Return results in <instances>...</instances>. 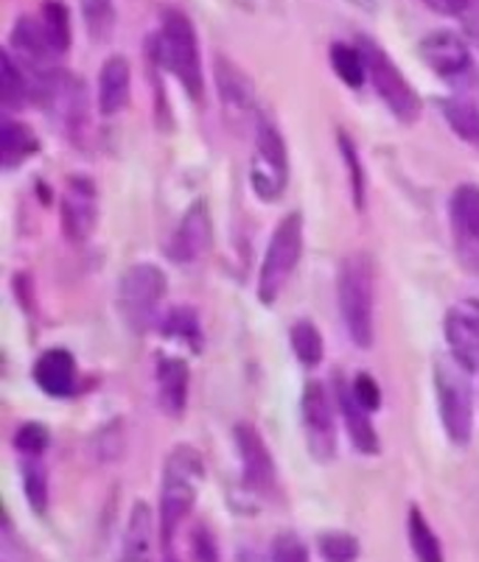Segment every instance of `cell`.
Returning <instances> with one entry per match:
<instances>
[{
    "mask_svg": "<svg viewBox=\"0 0 479 562\" xmlns=\"http://www.w3.org/2000/svg\"><path fill=\"white\" fill-rule=\"evenodd\" d=\"M202 482H205V462H202L200 451L193 446L171 448L166 462H163L160 507H157L163 554H171L177 529H180L182 520L197 507Z\"/></svg>",
    "mask_w": 479,
    "mask_h": 562,
    "instance_id": "cell-1",
    "label": "cell"
},
{
    "mask_svg": "<svg viewBox=\"0 0 479 562\" xmlns=\"http://www.w3.org/2000/svg\"><path fill=\"white\" fill-rule=\"evenodd\" d=\"M336 305L345 334L359 350L376 341V263L368 252L345 255L336 272Z\"/></svg>",
    "mask_w": 479,
    "mask_h": 562,
    "instance_id": "cell-2",
    "label": "cell"
},
{
    "mask_svg": "<svg viewBox=\"0 0 479 562\" xmlns=\"http://www.w3.org/2000/svg\"><path fill=\"white\" fill-rule=\"evenodd\" d=\"M157 59L182 85L191 101L205 95V76H202V56L197 29L191 18L180 9L168 7L160 12V32H157Z\"/></svg>",
    "mask_w": 479,
    "mask_h": 562,
    "instance_id": "cell-3",
    "label": "cell"
},
{
    "mask_svg": "<svg viewBox=\"0 0 479 562\" xmlns=\"http://www.w3.org/2000/svg\"><path fill=\"white\" fill-rule=\"evenodd\" d=\"M166 291V272L157 263H149V260L132 263L121 274L119 289H115V305H119L121 319H124L132 334L144 336L155 328Z\"/></svg>",
    "mask_w": 479,
    "mask_h": 562,
    "instance_id": "cell-4",
    "label": "cell"
},
{
    "mask_svg": "<svg viewBox=\"0 0 479 562\" xmlns=\"http://www.w3.org/2000/svg\"><path fill=\"white\" fill-rule=\"evenodd\" d=\"M435 395L446 437L455 446H468L474 437L471 370H466L455 356L435 361Z\"/></svg>",
    "mask_w": 479,
    "mask_h": 562,
    "instance_id": "cell-5",
    "label": "cell"
},
{
    "mask_svg": "<svg viewBox=\"0 0 479 562\" xmlns=\"http://www.w3.org/2000/svg\"><path fill=\"white\" fill-rule=\"evenodd\" d=\"M300 258H303V216L294 211L280 218L278 227L272 229L267 252L258 266L256 291L264 305L278 303L287 283L292 280L294 269H298Z\"/></svg>",
    "mask_w": 479,
    "mask_h": 562,
    "instance_id": "cell-6",
    "label": "cell"
},
{
    "mask_svg": "<svg viewBox=\"0 0 479 562\" xmlns=\"http://www.w3.org/2000/svg\"><path fill=\"white\" fill-rule=\"evenodd\" d=\"M359 45L365 50V59H368V81L374 85L376 95L385 101L396 121L406 126L415 124L424 104H421V95L412 87V81L401 74L399 65L392 63V56L379 43L361 37Z\"/></svg>",
    "mask_w": 479,
    "mask_h": 562,
    "instance_id": "cell-7",
    "label": "cell"
},
{
    "mask_svg": "<svg viewBox=\"0 0 479 562\" xmlns=\"http://www.w3.org/2000/svg\"><path fill=\"white\" fill-rule=\"evenodd\" d=\"M289 186L287 140L269 117H258L256 146L249 160V188L261 202H278Z\"/></svg>",
    "mask_w": 479,
    "mask_h": 562,
    "instance_id": "cell-8",
    "label": "cell"
},
{
    "mask_svg": "<svg viewBox=\"0 0 479 562\" xmlns=\"http://www.w3.org/2000/svg\"><path fill=\"white\" fill-rule=\"evenodd\" d=\"M336 397L323 381H309L300 397L305 446L318 462H331L336 457Z\"/></svg>",
    "mask_w": 479,
    "mask_h": 562,
    "instance_id": "cell-9",
    "label": "cell"
},
{
    "mask_svg": "<svg viewBox=\"0 0 479 562\" xmlns=\"http://www.w3.org/2000/svg\"><path fill=\"white\" fill-rule=\"evenodd\" d=\"M59 224L70 244H85L99 227V188L88 173H70L59 199Z\"/></svg>",
    "mask_w": 479,
    "mask_h": 562,
    "instance_id": "cell-10",
    "label": "cell"
},
{
    "mask_svg": "<svg viewBox=\"0 0 479 562\" xmlns=\"http://www.w3.org/2000/svg\"><path fill=\"white\" fill-rule=\"evenodd\" d=\"M233 446H236L238 464H242L244 487L253 495H272L275 484H278V468H275L272 451H269L264 434L253 423H236Z\"/></svg>",
    "mask_w": 479,
    "mask_h": 562,
    "instance_id": "cell-11",
    "label": "cell"
},
{
    "mask_svg": "<svg viewBox=\"0 0 479 562\" xmlns=\"http://www.w3.org/2000/svg\"><path fill=\"white\" fill-rule=\"evenodd\" d=\"M213 247V216L205 199L191 202L186 213L180 216L177 227L171 229L166 241V255L171 263H197L205 258L208 249Z\"/></svg>",
    "mask_w": 479,
    "mask_h": 562,
    "instance_id": "cell-12",
    "label": "cell"
},
{
    "mask_svg": "<svg viewBox=\"0 0 479 562\" xmlns=\"http://www.w3.org/2000/svg\"><path fill=\"white\" fill-rule=\"evenodd\" d=\"M443 336H446L448 356H455L466 370H479V300H457L443 316Z\"/></svg>",
    "mask_w": 479,
    "mask_h": 562,
    "instance_id": "cell-13",
    "label": "cell"
},
{
    "mask_svg": "<svg viewBox=\"0 0 479 562\" xmlns=\"http://www.w3.org/2000/svg\"><path fill=\"white\" fill-rule=\"evenodd\" d=\"M448 222L457 252L474 274H479V186H460L448 202Z\"/></svg>",
    "mask_w": 479,
    "mask_h": 562,
    "instance_id": "cell-14",
    "label": "cell"
},
{
    "mask_svg": "<svg viewBox=\"0 0 479 562\" xmlns=\"http://www.w3.org/2000/svg\"><path fill=\"white\" fill-rule=\"evenodd\" d=\"M417 54L443 79H460L471 70V43L455 32H432L421 40Z\"/></svg>",
    "mask_w": 479,
    "mask_h": 562,
    "instance_id": "cell-15",
    "label": "cell"
},
{
    "mask_svg": "<svg viewBox=\"0 0 479 562\" xmlns=\"http://www.w3.org/2000/svg\"><path fill=\"white\" fill-rule=\"evenodd\" d=\"M157 406L166 417L180 420L188 412V395H191V367L180 356H157L155 364Z\"/></svg>",
    "mask_w": 479,
    "mask_h": 562,
    "instance_id": "cell-16",
    "label": "cell"
},
{
    "mask_svg": "<svg viewBox=\"0 0 479 562\" xmlns=\"http://www.w3.org/2000/svg\"><path fill=\"white\" fill-rule=\"evenodd\" d=\"M334 397H336V406H339V414H343L345 431H348L356 451L365 453V457H376V453H381L379 431H376L374 420H370L374 412H368V408L356 401V395L350 392V383H345L343 378H336Z\"/></svg>",
    "mask_w": 479,
    "mask_h": 562,
    "instance_id": "cell-17",
    "label": "cell"
},
{
    "mask_svg": "<svg viewBox=\"0 0 479 562\" xmlns=\"http://www.w3.org/2000/svg\"><path fill=\"white\" fill-rule=\"evenodd\" d=\"M32 378L45 395L70 397L79 383V367H76L74 352L65 347H51V350L40 352L32 367Z\"/></svg>",
    "mask_w": 479,
    "mask_h": 562,
    "instance_id": "cell-18",
    "label": "cell"
},
{
    "mask_svg": "<svg viewBox=\"0 0 479 562\" xmlns=\"http://www.w3.org/2000/svg\"><path fill=\"white\" fill-rule=\"evenodd\" d=\"M213 81H216V93L222 106L231 115H249L256 112V85L249 76L238 68L233 59L219 54L213 63Z\"/></svg>",
    "mask_w": 479,
    "mask_h": 562,
    "instance_id": "cell-19",
    "label": "cell"
},
{
    "mask_svg": "<svg viewBox=\"0 0 479 562\" xmlns=\"http://www.w3.org/2000/svg\"><path fill=\"white\" fill-rule=\"evenodd\" d=\"M160 518H155L146 501H135L124 529V562H155Z\"/></svg>",
    "mask_w": 479,
    "mask_h": 562,
    "instance_id": "cell-20",
    "label": "cell"
},
{
    "mask_svg": "<svg viewBox=\"0 0 479 562\" xmlns=\"http://www.w3.org/2000/svg\"><path fill=\"white\" fill-rule=\"evenodd\" d=\"M96 95H99V112L104 117L124 112L132 95V65L126 56H107L99 70V90H96Z\"/></svg>",
    "mask_w": 479,
    "mask_h": 562,
    "instance_id": "cell-21",
    "label": "cell"
},
{
    "mask_svg": "<svg viewBox=\"0 0 479 562\" xmlns=\"http://www.w3.org/2000/svg\"><path fill=\"white\" fill-rule=\"evenodd\" d=\"M12 54H18V59L23 68L32 70H48L51 59H56L54 48H51L48 37H45V29L40 23V18H20L12 29Z\"/></svg>",
    "mask_w": 479,
    "mask_h": 562,
    "instance_id": "cell-22",
    "label": "cell"
},
{
    "mask_svg": "<svg viewBox=\"0 0 479 562\" xmlns=\"http://www.w3.org/2000/svg\"><path fill=\"white\" fill-rule=\"evenodd\" d=\"M37 151L40 140L32 126L14 121V117H3V124H0V166L12 171V168L23 166L25 160H32Z\"/></svg>",
    "mask_w": 479,
    "mask_h": 562,
    "instance_id": "cell-23",
    "label": "cell"
},
{
    "mask_svg": "<svg viewBox=\"0 0 479 562\" xmlns=\"http://www.w3.org/2000/svg\"><path fill=\"white\" fill-rule=\"evenodd\" d=\"M34 93L37 90H34L25 68L14 59L12 50L7 48L0 54V104H3V110H20V106H25L34 99Z\"/></svg>",
    "mask_w": 479,
    "mask_h": 562,
    "instance_id": "cell-24",
    "label": "cell"
},
{
    "mask_svg": "<svg viewBox=\"0 0 479 562\" xmlns=\"http://www.w3.org/2000/svg\"><path fill=\"white\" fill-rule=\"evenodd\" d=\"M328 59L336 79L348 85L350 90H359L368 81V59H365V50L359 43H334L328 50Z\"/></svg>",
    "mask_w": 479,
    "mask_h": 562,
    "instance_id": "cell-25",
    "label": "cell"
},
{
    "mask_svg": "<svg viewBox=\"0 0 479 562\" xmlns=\"http://www.w3.org/2000/svg\"><path fill=\"white\" fill-rule=\"evenodd\" d=\"M406 535H410V549L417 562H446L443 557L441 538L435 535L426 515L417 507H410V518H406Z\"/></svg>",
    "mask_w": 479,
    "mask_h": 562,
    "instance_id": "cell-26",
    "label": "cell"
},
{
    "mask_svg": "<svg viewBox=\"0 0 479 562\" xmlns=\"http://www.w3.org/2000/svg\"><path fill=\"white\" fill-rule=\"evenodd\" d=\"M40 23H43L45 37H48L54 54H68L70 40H74V29H70V12L63 0H45L43 9H40Z\"/></svg>",
    "mask_w": 479,
    "mask_h": 562,
    "instance_id": "cell-27",
    "label": "cell"
},
{
    "mask_svg": "<svg viewBox=\"0 0 479 562\" xmlns=\"http://www.w3.org/2000/svg\"><path fill=\"white\" fill-rule=\"evenodd\" d=\"M336 149L343 155L345 171H348L350 199H354L356 211H365V199H368V173H365V162H361L356 143L350 140L348 132H336Z\"/></svg>",
    "mask_w": 479,
    "mask_h": 562,
    "instance_id": "cell-28",
    "label": "cell"
},
{
    "mask_svg": "<svg viewBox=\"0 0 479 562\" xmlns=\"http://www.w3.org/2000/svg\"><path fill=\"white\" fill-rule=\"evenodd\" d=\"M160 330H163V336L182 341V345L191 347L193 352L202 350L200 316H197V311L193 308H188V305H180V308L168 311L160 322Z\"/></svg>",
    "mask_w": 479,
    "mask_h": 562,
    "instance_id": "cell-29",
    "label": "cell"
},
{
    "mask_svg": "<svg viewBox=\"0 0 479 562\" xmlns=\"http://www.w3.org/2000/svg\"><path fill=\"white\" fill-rule=\"evenodd\" d=\"M289 345H292L294 359L303 367H318L325 356V341L320 328L312 319H298L289 328Z\"/></svg>",
    "mask_w": 479,
    "mask_h": 562,
    "instance_id": "cell-30",
    "label": "cell"
},
{
    "mask_svg": "<svg viewBox=\"0 0 479 562\" xmlns=\"http://www.w3.org/2000/svg\"><path fill=\"white\" fill-rule=\"evenodd\" d=\"M441 110L446 124L455 130V135L468 146H474V149H479V106L471 104V101L448 99L443 101Z\"/></svg>",
    "mask_w": 479,
    "mask_h": 562,
    "instance_id": "cell-31",
    "label": "cell"
},
{
    "mask_svg": "<svg viewBox=\"0 0 479 562\" xmlns=\"http://www.w3.org/2000/svg\"><path fill=\"white\" fill-rule=\"evenodd\" d=\"M81 20L96 43H104L115 32V0H79Z\"/></svg>",
    "mask_w": 479,
    "mask_h": 562,
    "instance_id": "cell-32",
    "label": "cell"
},
{
    "mask_svg": "<svg viewBox=\"0 0 479 562\" xmlns=\"http://www.w3.org/2000/svg\"><path fill=\"white\" fill-rule=\"evenodd\" d=\"M48 442H51V434L43 423H20L12 434V446L20 457H25L29 462H37L45 451H48Z\"/></svg>",
    "mask_w": 479,
    "mask_h": 562,
    "instance_id": "cell-33",
    "label": "cell"
},
{
    "mask_svg": "<svg viewBox=\"0 0 479 562\" xmlns=\"http://www.w3.org/2000/svg\"><path fill=\"white\" fill-rule=\"evenodd\" d=\"M318 551L325 562H356L361 554L359 540L350 531H325L318 543Z\"/></svg>",
    "mask_w": 479,
    "mask_h": 562,
    "instance_id": "cell-34",
    "label": "cell"
},
{
    "mask_svg": "<svg viewBox=\"0 0 479 562\" xmlns=\"http://www.w3.org/2000/svg\"><path fill=\"white\" fill-rule=\"evenodd\" d=\"M23 487H25V498H29V507H32L37 515H45V509H48V476H45L40 464L32 462L29 468H25Z\"/></svg>",
    "mask_w": 479,
    "mask_h": 562,
    "instance_id": "cell-35",
    "label": "cell"
},
{
    "mask_svg": "<svg viewBox=\"0 0 479 562\" xmlns=\"http://www.w3.org/2000/svg\"><path fill=\"white\" fill-rule=\"evenodd\" d=\"M191 562H222L219 543L208 524H197L191 531Z\"/></svg>",
    "mask_w": 479,
    "mask_h": 562,
    "instance_id": "cell-36",
    "label": "cell"
},
{
    "mask_svg": "<svg viewBox=\"0 0 479 562\" xmlns=\"http://www.w3.org/2000/svg\"><path fill=\"white\" fill-rule=\"evenodd\" d=\"M121 423H110L93 437V451L99 453L101 462H115L124 453V437H121Z\"/></svg>",
    "mask_w": 479,
    "mask_h": 562,
    "instance_id": "cell-37",
    "label": "cell"
},
{
    "mask_svg": "<svg viewBox=\"0 0 479 562\" xmlns=\"http://www.w3.org/2000/svg\"><path fill=\"white\" fill-rule=\"evenodd\" d=\"M269 562H309V549L298 535H278L269 549Z\"/></svg>",
    "mask_w": 479,
    "mask_h": 562,
    "instance_id": "cell-38",
    "label": "cell"
},
{
    "mask_svg": "<svg viewBox=\"0 0 479 562\" xmlns=\"http://www.w3.org/2000/svg\"><path fill=\"white\" fill-rule=\"evenodd\" d=\"M350 392H354L356 401L368 408V412H379L381 408V390L370 372H356V375L350 378Z\"/></svg>",
    "mask_w": 479,
    "mask_h": 562,
    "instance_id": "cell-39",
    "label": "cell"
},
{
    "mask_svg": "<svg viewBox=\"0 0 479 562\" xmlns=\"http://www.w3.org/2000/svg\"><path fill=\"white\" fill-rule=\"evenodd\" d=\"M457 20H460L463 37L471 43L474 50H479V0H468L466 12H463Z\"/></svg>",
    "mask_w": 479,
    "mask_h": 562,
    "instance_id": "cell-40",
    "label": "cell"
},
{
    "mask_svg": "<svg viewBox=\"0 0 479 562\" xmlns=\"http://www.w3.org/2000/svg\"><path fill=\"white\" fill-rule=\"evenodd\" d=\"M421 3L441 18H460L468 7V0H421Z\"/></svg>",
    "mask_w": 479,
    "mask_h": 562,
    "instance_id": "cell-41",
    "label": "cell"
},
{
    "mask_svg": "<svg viewBox=\"0 0 479 562\" xmlns=\"http://www.w3.org/2000/svg\"><path fill=\"white\" fill-rule=\"evenodd\" d=\"M350 7H356V9H361V12H368V14H374L376 9H379V0H348Z\"/></svg>",
    "mask_w": 479,
    "mask_h": 562,
    "instance_id": "cell-42",
    "label": "cell"
},
{
    "mask_svg": "<svg viewBox=\"0 0 479 562\" xmlns=\"http://www.w3.org/2000/svg\"><path fill=\"white\" fill-rule=\"evenodd\" d=\"M160 562H177V557L175 554H163Z\"/></svg>",
    "mask_w": 479,
    "mask_h": 562,
    "instance_id": "cell-43",
    "label": "cell"
}]
</instances>
